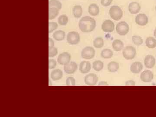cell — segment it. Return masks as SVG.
<instances>
[{"label": "cell", "mask_w": 156, "mask_h": 117, "mask_svg": "<svg viewBox=\"0 0 156 117\" xmlns=\"http://www.w3.org/2000/svg\"><path fill=\"white\" fill-rule=\"evenodd\" d=\"M79 27L81 31L83 32H91L95 28L96 21L94 18L90 16H85L80 20Z\"/></svg>", "instance_id": "1"}, {"label": "cell", "mask_w": 156, "mask_h": 117, "mask_svg": "<svg viewBox=\"0 0 156 117\" xmlns=\"http://www.w3.org/2000/svg\"><path fill=\"white\" fill-rule=\"evenodd\" d=\"M111 17L115 20H119L123 17L122 10L119 6L114 5L111 7L109 10Z\"/></svg>", "instance_id": "2"}, {"label": "cell", "mask_w": 156, "mask_h": 117, "mask_svg": "<svg viewBox=\"0 0 156 117\" xmlns=\"http://www.w3.org/2000/svg\"><path fill=\"white\" fill-rule=\"evenodd\" d=\"M123 56L128 60L133 59L136 56V49L132 46H127L123 50Z\"/></svg>", "instance_id": "3"}, {"label": "cell", "mask_w": 156, "mask_h": 117, "mask_svg": "<svg viewBox=\"0 0 156 117\" xmlns=\"http://www.w3.org/2000/svg\"><path fill=\"white\" fill-rule=\"evenodd\" d=\"M117 33L121 36H125L129 32V27L128 23L125 21H121L116 26Z\"/></svg>", "instance_id": "4"}, {"label": "cell", "mask_w": 156, "mask_h": 117, "mask_svg": "<svg viewBox=\"0 0 156 117\" xmlns=\"http://www.w3.org/2000/svg\"><path fill=\"white\" fill-rule=\"evenodd\" d=\"M80 39V34L77 32H70L67 35V41L69 44L76 45L79 43Z\"/></svg>", "instance_id": "5"}, {"label": "cell", "mask_w": 156, "mask_h": 117, "mask_svg": "<svg viewBox=\"0 0 156 117\" xmlns=\"http://www.w3.org/2000/svg\"><path fill=\"white\" fill-rule=\"evenodd\" d=\"M95 55V50L91 47H87L84 48L81 52V56L85 59H92Z\"/></svg>", "instance_id": "6"}, {"label": "cell", "mask_w": 156, "mask_h": 117, "mask_svg": "<svg viewBox=\"0 0 156 117\" xmlns=\"http://www.w3.org/2000/svg\"><path fill=\"white\" fill-rule=\"evenodd\" d=\"M101 28L105 32H112L114 30V23L112 20H107L104 21L101 25Z\"/></svg>", "instance_id": "7"}, {"label": "cell", "mask_w": 156, "mask_h": 117, "mask_svg": "<svg viewBox=\"0 0 156 117\" xmlns=\"http://www.w3.org/2000/svg\"><path fill=\"white\" fill-rule=\"evenodd\" d=\"M98 81V78L96 74L90 73L85 76V83L88 86H95Z\"/></svg>", "instance_id": "8"}, {"label": "cell", "mask_w": 156, "mask_h": 117, "mask_svg": "<svg viewBox=\"0 0 156 117\" xmlns=\"http://www.w3.org/2000/svg\"><path fill=\"white\" fill-rule=\"evenodd\" d=\"M71 59L70 55L67 52H64L59 54L57 61L59 64L65 65L69 63Z\"/></svg>", "instance_id": "9"}, {"label": "cell", "mask_w": 156, "mask_h": 117, "mask_svg": "<svg viewBox=\"0 0 156 117\" xmlns=\"http://www.w3.org/2000/svg\"><path fill=\"white\" fill-rule=\"evenodd\" d=\"M78 69L77 64L74 62H71L65 65L64 67L65 72L68 74H72L76 71Z\"/></svg>", "instance_id": "10"}, {"label": "cell", "mask_w": 156, "mask_h": 117, "mask_svg": "<svg viewBox=\"0 0 156 117\" xmlns=\"http://www.w3.org/2000/svg\"><path fill=\"white\" fill-rule=\"evenodd\" d=\"M153 79V73L148 70L143 72L140 75V79L144 83H150L152 81Z\"/></svg>", "instance_id": "11"}, {"label": "cell", "mask_w": 156, "mask_h": 117, "mask_svg": "<svg viewBox=\"0 0 156 117\" xmlns=\"http://www.w3.org/2000/svg\"><path fill=\"white\" fill-rule=\"evenodd\" d=\"M135 21L136 24H138V25L144 26L147 24L148 21V18L145 14H140L136 16Z\"/></svg>", "instance_id": "12"}, {"label": "cell", "mask_w": 156, "mask_h": 117, "mask_svg": "<svg viewBox=\"0 0 156 117\" xmlns=\"http://www.w3.org/2000/svg\"><path fill=\"white\" fill-rule=\"evenodd\" d=\"M141 7L140 5L137 2H132L129 4L128 6V10L131 14H136L140 11Z\"/></svg>", "instance_id": "13"}, {"label": "cell", "mask_w": 156, "mask_h": 117, "mask_svg": "<svg viewBox=\"0 0 156 117\" xmlns=\"http://www.w3.org/2000/svg\"><path fill=\"white\" fill-rule=\"evenodd\" d=\"M144 63L146 67L147 68H152L155 65V58L151 55H147L144 59Z\"/></svg>", "instance_id": "14"}, {"label": "cell", "mask_w": 156, "mask_h": 117, "mask_svg": "<svg viewBox=\"0 0 156 117\" xmlns=\"http://www.w3.org/2000/svg\"><path fill=\"white\" fill-rule=\"evenodd\" d=\"M91 69V65L88 61H83L80 66V71L82 73L86 74L90 72Z\"/></svg>", "instance_id": "15"}, {"label": "cell", "mask_w": 156, "mask_h": 117, "mask_svg": "<svg viewBox=\"0 0 156 117\" xmlns=\"http://www.w3.org/2000/svg\"><path fill=\"white\" fill-rule=\"evenodd\" d=\"M143 69V65L141 62H136L131 64L130 70L131 72L133 73H140Z\"/></svg>", "instance_id": "16"}, {"label": "cell", "mask_w": 156, "mask_h": 117, "mask_svg": "<svg viewBox=\"0 0 156 117\" xmlns=\"http://www.w3.org/2000/svg\"><path fill=\"white\" fill-rule=\"evenodd\" d=\"M62 76H63V73L61 70L54 69L51 72V78L53 81L58 80H60Z\"/></svg>", "instance_id": "17"}, {"label": "cell", "mask_w": 156, "mask_h": 117, "mask_svg": "<svg viewBox=\"0 0 156 117\" xmlns=\"http://www.w3.org/2000/svg\"><path fill=\"white\" fill-rule=\"evenodd\" d=\"M89 12L90 15L95 16L98 15L99 13V7L95 4H92L89 6Z\"/></svg>", "instance_id": "18"}, {"label": "cell", "mask_w": 156, "mask_h": 117, "mask_svg": "<svg viewBox=\"0 0 156 117\" xmlns=\"http://www.w3.org/2000/svg\"><path fill=\"white\" fill-rule=\"evenodd\" d=\"M112 48L114 50L116 51H120L124 48V44L123 42L120 40H115L113 42Z\"/></svg>", "instance_id": "19"}, {"label": "cell", "mask_w": 156, "mask_h": 117, "mask_svg": "<svg viewBox=\"0 0 156 117\" xmlns=\"http://www.w3.org/2000/svg\"><path fill=\"white\" fill-rule=\"evenodd\" d=\"M146 45L150 49H153L156 47V40L153 37H148L146 40Z\"/></svg>", "instance_id": "20"}, {"label": "cell", "mask_w": 156, "mask_h": 117, "mask_svg": "<svg viewBox=\"0 0 156 117\" xmlns=\"http://www.w3.org/2000/svg\"><path fill=\"white\" fill-rule=\"evenodd\" d=\"M83 12V9L81 6L76 5L73 8V14L76 18H80L82 16Z\"/></svg>", "instance_id": "21"}, {"label": "cell", "mask_w": 156, "mask_h": 117, "mask_svg": "<svg viewBox=\"0 0 156 117\" xmlns=\"http://www.w3.org/2000/svg\"><path fill=\"white\" fill-rule=\"evenodd\" d=\"M65 37V33L63 31H56L53 34V38L57 41H62L64 40Z\"/></svg>", "instance_id": "22"}, {"label": "cell", "mask_w": 156, "mask_h": 117, "mask_svg": "<svg viewBox=\"0 0 156 117\" xmlns=\"http://www.w3.org/2000/svg\"><path fill=\"white\" fill-rule=\"evenodd\" d=\"M119 64L116 62L113 61L108 63V69L110 72L115 73L119 69Z\"/></svg>", "instance_id": "23"}, {"label": "cell", "mask_w": 156, "mask_h": 117, "mask_svg": "<svg viewBox=\"0 0 156 117\" xmlns=\"http://www.w3.org/2000/svg\"><path fill=\"white\" fill-rule=\"evenodd\" d=\"M59 10L56 8H50L49 9V20H53L58 15Z\"/></svg>", "instance_id": "24"}, {"label": "cell", "mask_w": 156, "mask_h": 117, "mask_svg": "<svg viewBox=\"0 0 156 117\" xmlns=\"http://www.w3.org/2000/svg\"><path fill=\"white\" fill-rule=\"evenodd\" d=\"M104 42L102 37H98L93 41V46L96 48H101L103 47Z\"/></svg>", "instance_id": "25"}, {"label": "cell", "mask_w": 156, "mask_h": 117, "mask_svg": "<svg viewBox=\"0 0 156 117\" xmlns=\"http://www.w3.org/2000/svg\"><path fill=\"white\" fill-rule=\"evenodd\" d=\"M101 57L104 58H112L113 55L112 51L108 49H105L102 50L101 54Z\"/></svg>", "instance_id": "26"}, {"label": "cell", "mask_w": 156, "mask_h": 117, "mask_svg": "<svg viewBox=\"0 0 156 117\" xmlns=\"http://www.w3.org/2000/svg\"><path fill=\"white\" fill-rule=\"evenodd\" d=\"M62 5L61 3L57 0H50L49 2V8H56L58 10L61 9Z\"/></svg>", "instance_id": "27"}, {"label": "cell", "mask_w": 156, "mask_h": 117, "mask_svg": "<svg viewBox=\"0 0 156 117\" xmlns=\"http://www.w3.org/2000/svg\"><path fill=\"white\" fill-rule=\"evenodd\" d=\"M104 63L100 60L94 62L93 63V68L96 71H100L103 69Z\"/></svg>", "instance_id": "28"}, {"label": "cell", "mask_w": 156, "mask_h": 117, "mask_svg": "<svg viewBox=\"0 0 156 117\" xmlns=\"http://www.w3.org/2000/svg\"><path fill=\"white\" fill-rule=\"evenodd\" d=\"M58 24L60 25L64 26L66 25L68 22V18L66 15H61L58 18Z\"/></svg>", "instance_id": "29"}, {"label": "cell", "mask_w": 156, "mask_h": 117, "mask_svg": "<svg viewBox=\"0 0 156 117\" xmlns=\"http://www.w3.org/2000/svg\"><path fill=\"white\" fill-rule=\"evenodd\" d=\"M132 41L134 44L136 46H140L143 43V40L142 38L139 36H134L132 37Z\"/></svg>", "instance_id": "30"}, {"label": "cell", "mask_w": 156, "mask_h": 117, "mask_svg": "<svg viewBox=\"0 0 156 117\" xmlns=\"http://www.w3.org/2000/svg\"><path fill=\"white\" fill-rule=\"evenodd\" d=\"M58 54V50L57 48L55 47L49 48V57H53L56 56Z\"/></svg>", "instance_id": "31"}, {"label": "cell", "mask_w": 156, "mask_h": 117, "mask_svg": "<svg viewBox=\"0 0 156 117\" xmlns=\"http://www.w3.org/2000/svg\"><path fill=\"white\" fill-rule=\"evenodd\" d=\"M58 27V24L56 22H49V33H51Z\"/></svg>", "instance_id": "32"}, {"label": "cell", "mask_w": 156, "mask_h": 117, "mask_svg": "<svg viewBox=\"0 0 156 117\" xmlns=\"http://www.w3.org/2000/svg\"><path fill=\"white\" fill-rule=\"evenodd\" d=\"M66 84L68 86H75L76 85V81L74 78L69 77L66 79Z\"/></svg>", "instance_id": "33"}, {"label": "cell", "mask_w": 156, "mask_h": 117, "mask_svg": "<svg viewBox=\"0 0 156 117\" xmlns=\"http://www.w3.org/2000/svg\"><path fill=\"white\" fill-rule=\"evenodd\" d=\"M56 66V60L53 59H50L49 60V69H53L55 68Z\"/></svg>", "instance_id": "34"}, {"label": "cell", "mask_w": 156, "mask_h": 117, "mask_svg": "<svg viewBox=\"0 0 156 117\" xmlns=\"http://www.w3.org/2000/svg\"><path fill=\"white\" fill-rule=\"evenodd\" d=\"M112 1L113 0H101V3L102 6L104 7H108L110 5Z\"/></svg>", "instance_id": "35"}, {"label": "cell", "mask_w": 156, "mask_h": 117, "mask_svg": "<svg viewBox=\"0 0 156 117\" xmlns=\"http://www.w3.org/2000/svg\"><path fill=\"white\" fill-rule=\"evenodd\" d=\"M126 85L127 86H134L135 85V82L133 80L127 81L126 82Z\"/></svg>", "instance_id": "36"}, {"label": "cell", "mask_w": 156, "mask_h": 117, "mask_svg": "<svg viewBox=\"0 0 156 117\" xmlns=\"http://www.w3.org/2000/svg\"><path fill=\"white\" fill-rule=\"evenodd\" d=\"M54 46V42L53 39L49 38V48L53 47Z\"/></svg>", "instance_id": "37"}, {"label": "cell", "mask_w": 156, "mask_h": 117, "mask_svg": "<svg viewBox=\"0 0 156 117\" xmlns=\"http://www.w3.org/2000/svg\"><path fill=\"white\" fill-rule=\"evenodd\" d=\"M98 86H108V84L106 82L101 81V82H100V83H99V84H98Z\"/></svg>", "instance_id": "38"}, {"label": "cell", "mask_w": 156, "mask_h": 117, "mask_svg": "<svg viewBox=\"0 0 156 117\" xmlns=\"http://www.w3.org/2000/svg\"><path fill=\"white\" fill-rule=\"evenodd\" d=\"M154 35L156 38V28L154 30Z\"/></svg>", "instance_id": "39"}, {"label": "cell", "mask_w": 156, "mask_h": 117, "mask_svg": "<svg viewBox=\"0 0 156 117\" xmlns=\"http://www.w3.org/2000/svg\"><path fill=\"white\" fill-rule=\"evenodd\" d=\"M155 10H156V7H155Z\"/></svg>", "instance_id": "40"}]
</instances>
